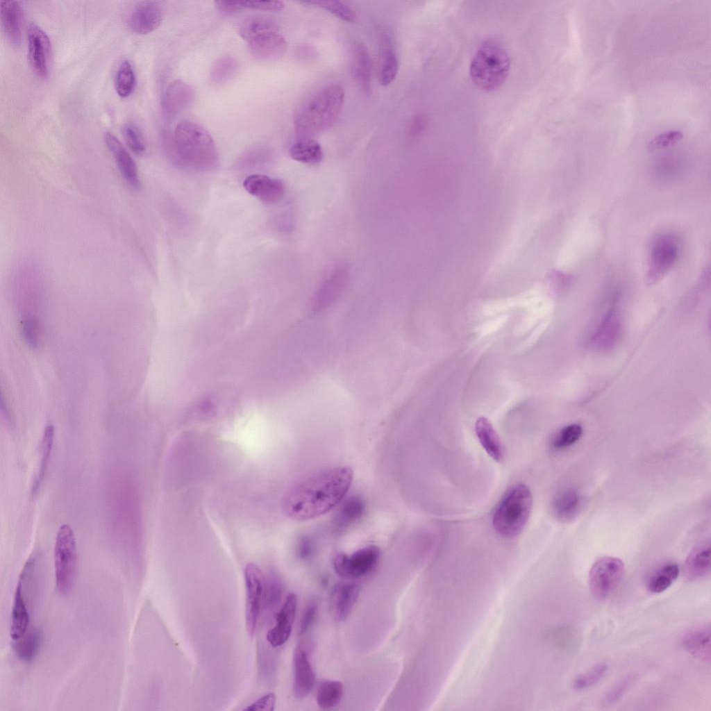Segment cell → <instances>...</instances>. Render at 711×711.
Instances as JSON below:
<instances>
[{
  "label": "cell",
  "mask_w": 711,
  "mask_h": 711,
  "mask_svg": "<svg viewBox=\"0 0 711 711\" xmlns=\"http://www.w3.org/2000/svg\"><path fill=\"white\" fill-rule=\"evenodd\" d=\"M346 466L321 468L302 477L285 492L283 509L291 519L308 520L331 510L343 499L353 480Z\"/></svg>",
  "instance_id": "6da1fadb"
},
{
  "label": "cell",
  "mask_w": 711,
  "mask_h": 711,
  "mask_svg": "<svg viewBox=\"0 0 711 711\" xmlns=\"http://www.w3.org/2000/svg\"><path fill=\"white\" fill-rule=\"evenodd\" d=\"M166 151L176 165L187 169L208 172L219 165L212 137L203 127L187 120L176 125Z\"/></svg>",
  "instance_id": "7a4b0ae2"
},
{
  "label": "cell",
  "mask_w": 711,
  "mask_h": 711,
  "mask_svg": "<svg viewBox=\"0 0 711 711\" xmlns=\"http://www.w3.org/2000/svg\"><path fill=\"white\" fill-rule=\"evenodd\" d=\"M344 99V90L338 84L321 88L297 111L294 117L296 133L301 138H308L331 127L341 112Z\"/></svg>",
  "instance_id": "3957f363"
},
{
  "label": "cell",
  "mask_w": 711,
  "mask_h": 711,
  "mask_svg": "<svg viewBox=\"0 0 711 711\" xmlns=\"http://www.w3.org/2000/svg\"><path fill=\"white\" fill-rule=\"evenodd\" d=\"M510 68V58L501 42L496 39L484 41L474 54L469 67L471 78L479 89L494 91L506 80Z\"/></svg>",
  "instance_id": "277c9868"
},
{
  "label": "cell",
  "mask_w": 711,
  "mask_h": 711,
  "mask_svg": "<svg viewBox=\"0 0 711 711\" xmlns=\"http://www.w3.org/2000/svg\"><path fill=\"white\" fill-rule=\"evenodd\" d=\"M532 505L533 496L526 485L518 483L512 486L494 512L492 524L495 530L506 538L519 535L529 519Z\"/></svg>",
  "instance_id": "5b68a950"
},
{
  "label": "cell",
  "mask_w": 711,
  "mask_h": 711,
  "mask_svg": "<svg viewBox=\"0 0 711 711\" xmlns=\"http://www.w3.org/2000/svg\"><path fill=\"white\" fill-rule=\"evenodd\" d=\"M53 556L56 587L60 593L66 594L72 588L77 565L76 539L68 524H62L58 529Z\"/></svg>",
  "instance_id": "8992f818"
},
{
  "label": "cell",
  "mask_w": 711,
  "mask_h": 711,
  "mask_svg": "<svg viewBox=\"0 0 711 711\" xmlns=\"http://www.w3.org/2000/svg\"><path fill=\"white\" fill-rule=\"evenodd\" d=\"M625 567L621 560L613 556H604L592 566L588 583L592 594L603 600L610 596L619 587Z\"/></svg>",
  "instance_id": "52a82bcc"
},
{
  "label": "cell",
  "mask_w": 711,
  "mask_h": 711,
  "mask_svg": "<svg viewBox=\"0 0 711 711\" xmlns=\"http://www.w3.org/2000/svg\"><path fill=\"white\" fill-rule=\"evenodd\" d=\"M244 580L246 596V626L248 634L253 637L256 631L262 608L265 579L260 568L254 564L249 563L244 569Z\"/></svg>",
  "instance_id": "ba28073f"
},
{
  "label": "cell",
  "mask_w": 711,
  "mask_h": 711,
  "mask_svg": "<svg viewBox=\"0 0 711 711\" xmlns=\"http://www.w3.org/2000/svg\"><path fill=\"white\" fill-rule=\"evenodd\" d=\"M380 556V549L375 545L361 548L351 555L338 553L333 558V567L341 577L357 578L370 572Z\"/></svg>",
  "instance_id": "9c48e42d"
},
{
  "label": "cell",
  "mask_w": 711,
  "mask_h": 711,
  "mask_svg": "<svg viewBox=\"0 0 711 711\" xmlns=\"http://www.w3.org/2000/svg\"><path fill=\"white\" fill-rule=\"evenodd\" d=\"M28 60L35 75L45 78L49 74L51 45L47 34L37 24H29L26 32Z\"/></svg>",
  "instance_id": "30bf717a"
},
{
  "label": "cell",
  "mask_w": 711,
  "mask_h": 711,
  "mask_svg": "<svg viewBox=\"0 0 711 711\" xmlns=\"http://www.w3.org/2000/svg\"><path fill=\"white\" fill-rule=\"evenodd\" d=\"M677 255L678 248L673 240L668 237L658 239L651 250L648 283H653L660 279L674 264Z\"/></svg>",
  "instance_id": "8fae6325"
},
{
  "label": "cell",
  "mask_w": 711,
  "mask_h": 711,
  "mask_svg": "<svg viewBox=\"0 0 711 711\" xmlns=\"http://www.w3.org/2000/svg\"><path fill=\"white\" fill-rule=\"evenodd\" d=\"M162 20V10L158 2L144 1L138 2L132 9L128 24L137 34H147L156 29Z\"/></svg>",
  "instance_id": "7c38bea8"
},
{
  "label": "cell",
  "mask_w": 711,
  "mask_h": 711,
  "mask_svg": "<svg viewBox=\"0 0 711 711\" xmlns=\"http://www.w3.org/2000/svg\"><path fill=\"white\" fill-rule=\"evenodd\" d=\"M296 606V596L294 593H290L275 616V626L267 633V641L271 646H281L288 640L292 633Z\"/></svg>",
  "instance_id": "4fadbf2b"
},
{
  "label": "cell",
  "mask_w": 711,
  "mask_h": 711,
  "mask_svg": "<svg viewBox=\"0 0 711 711\" xmlns=\"http://www.w3.org/2000/svg\"><path fill=\"white\" fill-rule=\"evenodd\" d=\"M106 145L125 181L133 188L140 187V180L135 162L121 142L111 133L104 134Z\"/></svg>",
  "instance_id": "5bb4252c"
},
{
  "label": "cell",
  "mask_w": 711,
  "mask_h": 711,
  "mask_svg": "<svg viewBox=\"0 0 711 711\" xmlns=\"http://www.w3.org/2000/svg\"><path fill=\"white\" fill-rule=\"evenodd\" d=\"M251 53L261 61H273L286 51L287 42L278 31L260 34L248 42Z\"/></svg>",
  "instance_id": "9a60e30c"
},
{
  "label": "cell",
  "mask_w": 711,
  "mask_h": 711,
  "mask_svg": "<svg viewBox=\"0 0 711 711\" xmlns=\"http://www.w3.org/2000/svg\"><path fill=\"white\" fill-rule=\"evenodd\" d=\"M243 186L248 193L267 204L278 202L285 190L280 179L260 174H251L246 177Z\"/></svg>",
  "instance_id": "2e32d148"
},
{
  "label": "cell",
  "mask_w": 711,
  "mask_h": 711,
  "mask_svg": "<svg viewBox=\"0 0 711 711\" xmlns=\"http://www.w3.org/2000/svg\"><path fill=\"white\" fill-rule=\"evenodd\" d=\"M293 692L296 697H306L315 683V674L307 653L298 647L293 658Z\"/></svg>",
  "instance_id": "e0dca14e"
},
{
  "label": "cell",
  "mask_w": 711,
  "mask_h": 711,
  "mask_svg": "<svg viewBox=\"0 0 711 711\" xmlns=\"http://www.w3.org/2000/svg\"><path fill=\"white\" fill-rule=\"evenodd\" d=\"M347 269L338 267L321 283L314 299L313 310L319 312L329 306L340 294L346 283Z\"/></svg>",
  "instance_id": "ac0fdd59"
},
{
  "label": "cell",
  "mask_w": 711,
  "mask_h": 711,
  "mask_svg": "<svg viewBox=\"0 0 711 711\" xmlns=\"http://www.w3.org/2000/svg\"><path fill=\"white\" fill-rule=\"evenodd\" d=\"M360 588L354 582L337 585L333 590L331 607L333 617L338 621L345 619L359 596Z\"/></svg>",
  "instance_id": "d6986e66"
},
{
  "label": "cell",
  "mask_w": 711,
  "mask_h": 711,
  "mask_svg": "<svg viewBox=\"0 0 711 711\" xmlns=\"http://www.w3.org/2000/svg\"><path fill=\"white\" fill-rule=\"evenodd\" d=\"M1 21L6 37L12 45H19L22 39L23 10L19 1H1Z\"/></svg>",
  "instance_id": "ffe728a7"
},
{
  "label": "cell",
  "mask_w": 711,
  "mask_h": 711,
  "mask_svg": "<svg viewBox=\"0 0 711 711\" xmlns=\"http://www.w3.org/2000/svg\"><path fill=\"white\" fill-rule=\"evenodd\" d=\"M193 94L192 87L183 81L176 80L171 83L162 101L165 115L169 118L176 115L191 102Z\"/></svg>",
  "instance_id": "44dd1931"
},
{
  "label": "cell",
  "mask_w": 711,
  "mask_h": 711,
  "mask_svg": "<svg viewBox=\"0 0 711 711\" xmlns=\"http://www.w3.org/2000/svg\"><path fill=\"white\" fill-rule=\"evenodd\" d=\"M710 544L701 543L688 554L684 564L685 574L689 580L705 577L710 571Z\"/></svg>",
  "instance_id": "7402d4cb"
},
{
  "label": "cell",
  "mask_w": 711,
  "mask_h": 711,
  "mask_svg": "<svg viewBox=\"0 0 711 711\" xmlns=\"http://www.w3.org/2000/svg\"><path fill=\"white\" fill-rule=\"evenodd\" d=\"M681 644L684 649L698 660L710 662V628L700 627L685 633Z\"/></svg>",
  "instance_id": "603a6c76"
},
{
  "label": "cell",
  "mask_w": 711,
  "mask_h": 711,
  "mask_svg": "<svg viewBox=\"0 0 711 711\" xmlns=\"http://www.w3.org/2000/svg\"><path fill=\"white\" fill-rule=\"evenodd\" d=\"M477 437L486 453L495 461L503 457L501 440L490 421L484 417H479L475 424Z\"/></svg>",
  "instance_id": "cb8c5ba5"
},
{
  "label": "cell",
  "mask_w": 711,
  "mask_h": 711,
  "mask_svg": "<svg viewBox=\"0 0 711 711\" xmlns=\"http://www.w3.org/2000/svg\"><path fill=\"white\" fill-rule=\"evenodd\" d=\"M29 613L25 602L23 586L19 580L14 595L10 626V637L17 640L27 631L29 624Z\"/></svg>",
  "instance_id": "d4e9b609"
},
{
  "label": "cell",
  "mask_w": 711,
  "mask_h": 711,
  "mask_svg": "<svg viewBox=\"0 0 711 711\" xmlns=\"http://www.w3.org/2000/svg\"><path fill=\"white\" fill-rule=\"evenodd\" d=\"M582 496L574 490L560 493L553 501L552 510L557 519L562 521L574 519L582 508Z\"/></svg>",
  "instance_id": "484cf974"
},
{
  "label": "cell",
  "mask_w": 711,
  "mask_h": 711,
  "mask_svg": "<svg viewBox=\"0 0 711 711\" xmlns=\"http://www.w3.org/2000/svg\"><path fill=\"white\" fill-rule=\"evenodd\" d=\"M353 68L356 79L360 88L367 94L371 91V60L366 47L356 42L353 47Z\"/></svg>",
  "instance_id": "4316f807"
},
{
  "label": "cell",
  "mask_w": 711,
  "mask_h": 711,
  "mask_svg": "<svg viewBox=\"0 0 711 711\" xmlns=\"http://www.w3.org/2000/svg\"><path fill=\"white\" fill-rule=\"evenodd\" d=\"M283 584L278 575L270 571L265 580V588L262 603L263 618L266 621H270L276 616L282 598Z\"/></svg>",
  "instance_id": "83f0119b"
},
{
  "label": "cell",
  "mask_w": 711,
  "mask_h": 711,
  "mask_svg": "<svg viewBox=\"0 0 711 711\" xmlns=\"http://www.w3.org/2000/svg\"><path fill=\"white\" fill-rule=\"evenodd\" d=\"M292 159L298 162L316 165L323 159V150L320 144L310 138H301L294 142L290 149Z\"/></svg>",
  "instance_id": "f1b7e54d"
},
{
  "label": "cell",
  "mask_w": 711,
  "mask_h": 711,
  "mask_svg": "<svg viewBox=\"0 0 711 711\" xmlns=\"http://www.w3.org/2000/svg\"><path fill=\"white\" fill-rule=\"evenodd\" d=\"M365 510L363 500L358 496H352L342 504L334 519L335 527L343 529L362 517Z\"/></svg>",
  "instance_id": "f546056e"
},
{
  "label": "cell",
  "mask_w": 711,
  "mask_h": 711,
  "mask_svg": "<svg viewBox=\"0 0 711 711\" xmlns=\"http://www.w3.org/2000/svg\"><path fill=\"white\" fill-rule=\"evenodd\" d=\"M680 574V569L676 563H667L659 567L649 578L648 589L654 594H660L667 589L676 581Z\"/></svg>",
  "instance_id": "4dcf8cb0"
},
{
  "label": "cell",
  "mask_w": 711,
  "mask_h": 711,
  "mask_svg": "<svg viewBox=\"0 0 711 711\" xmlns=\"http://www.w3.org/2000/svg\"><path fill=\"white\" fill-rule=\"evenodd\" d=\"M42 639L40 629L34 628L26 631L22 637L15 640L14 649L17 658L23 662L31 661L38 652Z\"/></svg>",
  "instance_id": "1f68e13d"
},
{
  "label": "cell",
  "mask_w": 711,
  "mask_h": 711,
  "mask_svg": "<svg viewBox=\"0 0 711 711\" xmlns=\"http://www.w3.org/2000/svg\"><path fill=\"white\" fill-rule=\"evenodd\" d=\"M272 31H278L274 20L266 16H252L245 19L239 26L241 37L249 42L256 36Z\"/></svg>",
  "instance_id": "d6a6232c"
},
{
  "label": "cell",
  "mask_w": 711,
  "mask_h": 711,
  "mask_svg": "<svg viewBox=\"0 0 711 711\" xmlns=\"http://www.w3.org/2000/svg\"><path fill=\"white\" fill-rule=\"evenodd\" d=\"M343 692V685L340 681L324 680L319 684L317 689L316 695L317 704L324 709L333 708L341 701Z\"/></svg>",
  "instance_id": "836d02e7"
},
{
  "label": "cell",
  "mask_w": 711,
  "mask_h": 711,
  "mask_svg": "<svg viewBox=\"0 0 711 711\" xmlns=\"http://www.w3.org/2000/svg\"><path fill=\"white\" fill-rule=\"evenodd\" d=\"M135 74L128 60H124L119 66L115 78V87L118 95L122 98L128 97L135 85Z\"/></svg>",
  "instance_id": "e575fe53"
},
{
  "label": "cell",
  "mask_w": 711,
  "mask_h": 711,
  "mask_svg": "<svg viewBox=\"0 0 711 711\" xmlns=\"http://www.w3.org/2000/svg\"><path fill=\"white\" fill-rule=\"evenodd\" d=\"M54 437V429L51 424L46 426L42 440V458L40 470L36 475L32 486V492L35 493L40 486L46 470L48 466L49 455L51 454Z\"/></svg>",
  "instance_id": "d590c367"
},
{
  "label": "cell",
  "mask_w": 711,
  "mask_h": 711,
  "mask_svg": "<svg viewBox=\"0 0 711 711\" xmlns=\"http://www.w3.org/2000/svg\"><path fill=\"white\" fill-rule=\"evenodd\" d=\"M382 56L379 81L382 85L385 86L394 80L399 65L396 53L391 48H385Z\"/></svg>",
  "instance_id": "8d00e7d4"
},
{
  "label": "cell",
  "mask_w": 711,
  "mask_h": 711,
  "mask_svg": "<svg viewBox=\"0 0 711 711\" xmlns=\"http://www.w3.org/2000/svg\"><path fill=\"white\" fill-rule=\"evenodd\" d=\"M305 3L321 8L343 21L353 22L356 19L355 12L349 6L340 1L315 0Z\"/></svg>",
  "instance_id": "74e56055"
},
{
  "label": "cell",
  "mask_w": 711,
  "mask_h": 711,
  "mask_svg": "<svg viewBox=\"0 0 711 711\" xmlns=\"http://www.w3.org/2000/svg\"><path fill=\"white\" fill-rule=\"evenodd\" d=\"M583 428L580 424H571L562 428L554 437L552 446L558 450L575 444L581 437Z\"/></svg>",
  "instance_id": "f35d334b"
},
{
  "label": "cell",
  "mask_w": 711,
  "mask_h": 711,
  "mask_svg": "<svg viewBox=\"0 0 711 711\" xmlns=\"http://www.w3.org/2000/svg\"><path fill=\"white\" fill-rule=\"evenodd\" d=\"M607 669L608 665L604 662L594 665L576 678L574 682V688L584 689L596 685L603 677Z\"/></svg>",
  "instance_id": "ab89813d"
},
{
  "label": "cell",
  "mask_w": 711,
  "mask_h": 711,
  "mask_svg": "<svg viewBox=\"0 0 711 711\" xmlns=\"http://www.w3.org/2000/svg\"><path fill=\"white\" fill-rule=\"evenodd\" d=\"M237 68V62L233 58H220L212 67L211 78L215 83H224L235 74Z\"/></svg>",
  "instance_id": "60d3db41"
},
{
  "label": "cell",
  "mask_w": 711,
  "mask_h": 711,
  "mask_svg": "<svg viewBox=\"0 0 711 711\" xmlns=\"http://www.w3.org/2000/svg\"><path fill=\"white\" fill-rule=\"evenodd\" d=\"M124 140L129 149L136 155L145 151V144L138 129L131 124H125L122 130Z\"/></svg>",
  "instance_id": "b9f144b4"
},
{
  "label": "cell",
  "mask_w": 711,
  "mask_h": 711,
  "mask_svg": "<svg viewBox=\"0 0 711 711\" xmlns=\"http://www.w3.org/2000/svg\"><path fill=\"white\" fill-rule=\"evenodd\" d=\"M266 645L260 642L258 645V667L262 678L269 679L274 673V664L272 654Z\"/></svg>",
  "instance_id": "7bdbcfd3"
},
{
  "label": "cell",
  "mask_w": 711,
  "mask_h": 711,
  "mask_svg": "<svg viewBox=\"0 0 711 711\" xmlns=\"http://www.w3.org/2000/svg\"><path fill=\"white\" fill-rule=\"evenodd\" d=\"M683 133L678 130H671L655 136L648 144L649 151L664 149L677 143L683 137Z\"/></svg>",
  "instance_id": "ee69618b"
},
{
  "label": "cell",
  "mask_w": 711,
  "mask_h": 711,
  "mask_svg": "<svg viewBox=\"0 0 711 711\" xmlns=\"http://www.w3.org/2000/svg\"><path fill=\"white\" fill-rule=\"evenodd\" d=\"M22 333L26 344L32 349L38 346L37 327L35 320L26 318L22 322Z\"/></svg>",
  "instance_id": "f6af8a7d"
},
{
  "label": "cell",
  "mask_w": 711,
  "mask_h": 711,
  "mask_svg": "<svg viewBox=\"0 0 711 711\" xmlns=\"http://www.w3.org/2000/svg\"><path fill=\"white\" fill-rule=\"evenodd\" d=\"M240 4L243 9L279 11L284 8V3L281 1H240Z\"/></svg>",
  "instance_id": "bcb514c9"
},
{
  "label": "cell",
  "mask_w": 711,
  "mask_h": 711,
  "mask_svg": "<svg viewBox=\"0 0 711 711\" xmlns=\"http://www.w3.org/2000/svg\"><path fill=\"white\" fill-rule=\"evenodd\" d=\"M632 682V676L628 675L624 678L609 690L605 698V701L607 703H612L617 701L625 693Z\"/></svg>",
  "instance_id": "7dc6e473"
},
{
  "label": "cell",
  "mask_w": 711,
  "mask_h": 711,
  "mask_svg": "<svg viewBox=\"0 0 711 711\" xmlns=\"http://www.w3.org/2000/svg\"><path fill=\"white\" fill-rule=\"evenodd\" d=\"M276 704V696L274 693L267 694L246 707L247 711H273Z\"/></svg>",
  "instance_id": "c3c4849f"
},
{
  "label": "cell",
  "mask_w": 711,
  "mask_h": 711,
  "mask_svg": "<svg viewBox=\"0 0 711 711\" xmlns=\"http://www.w3.org/2000/svg\"><path fill=\"white\" fill-rule=\"evenodd\" d=\"M316 614V605H309L305 610L300 624V633L303 634L312 624Z\"/></svg>",
  "instance_id": "681fc988"
},
{
  "label": "cell",
  "mask_w": 711,
  "mask_h": 711,
  "mask_svg": "<svg viewBox=\"0 0 711 711\" xmlns=\"http://www.w3.org/2000/svg\"><path fill=\"white\" fill-rule=\"evenodd\" d=\"M215 4L217 9L225 14L234 13L243 9L240 1H217Z\"/></svg>",
  "instance_id": "f907efd6"
}]
</instances>
